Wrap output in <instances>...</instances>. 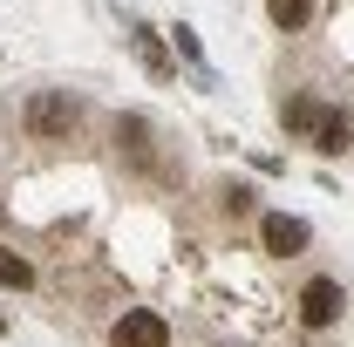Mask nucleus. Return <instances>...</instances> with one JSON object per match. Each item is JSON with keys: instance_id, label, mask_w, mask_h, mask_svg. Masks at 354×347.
I'll return each mask as SVG.
<instances>
[{"instance_id": "11", "label": "nucleus", "mask_w": 354, "mask_h": 347, "mask_svg": "<svg viewBox=\"0 0 354 347\" xmlns=\"http://www.w3.org/2000/svg\"><path fill=\"white\" fill-rule=\"evenodd\" d=\"M225 212H232V218L252 212V191H245V184H232V191H225Z\"/></svg>"}, {"instance_id": "5", "label": "nucleus", "mask_w": 354, "mask_h": 347, "mask_svg": "<svg viewBox=\"0 0 354 347\" xmlns=\"http://www.w3.org/2000/svg\"><path fill=\"white\" fill-rule=\"evenodd\" d=\"M130 48H136V62H143L157 82H171V75H177V55L164 48V35H157V28H130Z\"/></svg>"}, {"instance_id": "2", "label": "nucleus", "mask_w": 354, "mask_h": 347, "mask_svg": "<svg viewBox=\"0 0 354 347\" xmlns=\"http://www.w3.org/2000/svg\"><path fill=\"white\" fill-rule=\"evenodd\" d=\"M293 313H300L307 334H327V327L348 313V286H341L334 272H313L307 286H300V300H293Z\"/></svg>"}, {"instance_id": "8", "label": "nucleus", "mask_w": 354, "mask_h": 347, "mask_svg": "<svg viewBox=\"0 0 354 347\" xmlns=\"http://www.w3.org/2000/svg\"><path fill=\"white\" fill-rule=\"evenodd\" d=\"M320 116H327V109H320L313 95H286V102H279V123H286L293 136H313V130H320Z\"/></svg>"}, {"instance_id": "7", "label": "nucleus", "mask_w": 354, "mask_h": 347, "mask_svg": "<svg viewBox=\"0 0 354 347\" xmlns=\"http://www.w3.org/2000/svg\"><path fill=\"white\" fill-rule=\"evenodd\" d=\"M116 143H123V157H130V164L150 171V157H157V150H150V123H143V116H116Z\"/></svg>"}, {"instance_id": "3", "label": "nucleus", "mask_w": 354, "mask_h": 347, "mask_svg": "<svg viewBox=\"0 0 354 347\" xmlns=\"http://www.w3.org/2000/svg\"><path fill=\"white\" fill-rule=\"evenodd\" d=\"M109 347H171V320L157 306H123L109 320Z\"/></svg>"}, {"instance_id": "1", "label": "nucleus", "mask_w": 354, "mask_h": 347, "mask_svg": "<svg viewBox=\"0 0 354 347\" xmlns=\"http://www.w3.org/2000/svg\"><path fill=\"white\" fill-rule=\"evenodd\" d=\"M21 130L35 136V143H68V136L82 130V102L68 88H35L21 102Z\"/></svg>"}, {"instance_id": "10", "label": "nucleus", "mask_w": 354, "mask_h": 347, "mask_svg": "<svg viewBox=\"0 0 354 347\" xmlns=\"http://www.w3.org/2000/svg\"><path fill=\"white\" fill-rule=\"evenodd\" d=\"M266 14H272V28H286V35H300L313 21V0H266Z\"/></svg>"}, {"instance_id": "13", "label": "nucleus", "mask_w": 354, "mask_h": 347, "mask_svg": "<svg viewBox=\"0 0 354 347\" xmlns=\"http://www.w3.org/2000/svg\"><path fill=\"white\" fill-rule=\"evenodd\" d=\"M0 334H14V313H0Z\"/></svg>"}, {"instance_id": "9", "label": "nucleus", "mask_w": 354, "mask_h": 347, "mask_svg": "<svg viewBox=\"0 0 354 347\" xmlns=\"http://www.w3.org/2000/svg\"><path fill=\"white\" fill-rule=\"evenodd\" d=\"M28 286H35V259L14 252V245H0V293H28Z\"/></svg>"}, {"instance_id": "12", "label": "nucleus", "mask_w": 354, "mask_h": 347, "mask_svg": "<svg viewBox=\"0 0 354 347\" xmlns=\"http://www.w3.org/2000/svg\"><path fill=\"white\" fill-rule=\"evenodd\" d=\"M171 41H177V55H184V62H198V35H191V28H171Z\"/></svg>"}, {"instance_id": "4", "label": "nucleus", "mask_w": 354, "mask_h": 347, "mask_svg": "<svg viewBox=\"0 0 354 347\" xmlns=\"http://www.w3.org/2000/svg\"><path fill=\"white\" fill-rule=\"evenodd\" d=\"M307 218H286V212H266L259 218V245L272 252V259H293V252H307Z\"/></svg>"}, {"instance_id": "6", "label": "nucleus", "mask_w": 354, "mask_h": 347, "mask_svg": "<svg viewBox=\"0 0 354 347\" xmlns=\"http://www.w3.org/2000/svg\"><path fill=\"white\" fill-rule=\"evenodd\" d=\"M313 150H320V157H348V150H354V123L341 116V109H327V116H320V130H313Z\"/></svg>"}]
</instances>
